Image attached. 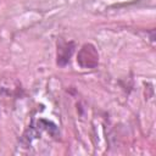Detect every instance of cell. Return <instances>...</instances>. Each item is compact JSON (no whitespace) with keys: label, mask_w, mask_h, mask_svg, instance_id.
<instances>
[{"label":"cell","mask_w":156,"mask_h":156,"mask_svg":"<svg viewBox=\"0 0 156 156\" xmlns=\"http://www.w3.org/2000/svg\"><path fill=\"white\" fill-rule=\"evenodd\" d=\"M77 62L82 68H95L99 63V54L93 44H84L77 56Z\"/></svg>","instance_id":"6da1fadb"},{"label":"cell","mask_w":156,"mask_h":156,"mask_svg":"<svg viewBox=\"0 0 156 156\" xmlns=\"http://www.w3.org/2000/svg\"><path fill=\"white\" fill-rule=\"evenodd\" d=\"M74 50V43L73 41H60L57 44V65L58 66H66L69 62V58Z\"/></svg>","instance_id":"7a4b0ae2"}]
</instances>
